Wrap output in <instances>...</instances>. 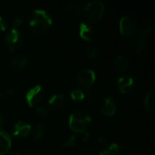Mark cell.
<instances>
[{"label": "cell", "mask_w": 155, "mask_h": 155, "mask_svg": "<svg viewBox=\"0 0 155 155\" xmlns=\"http://www.w3.org/2000/svg\"><path fill=\"white\" fill-rule=\"evenodd\" d=\"M106 150L111 155H122L124 153V150L121 147V145H119L118 143H115L110 144Z\"/></svg>", "instance_id": "19"}, {"label": "cell", "mask_w": 155, "mask_h": 155, "mask_svg": "<svg viewBox=\"0 0 155 155\" xmlns=\"http://www.w3.org/2000/svg\"><path fill=\"white\" fill-rule=\"evenodd\" d=\"M102 113L107 116H113L116 113V104L112 97H106L104 100Z\"/></svg>", "instance_id": "11"}, {"label": "cell", "mask_w": 155, "mask_h": 155, "mask_svg": "<svg viewBox=\"0 0 155 155\" xmlns=\"http://www.w3.org/2000/svg\"><path fill=\"white\" fill-rule=\"evenodd\" d=\"M4 124H5V117L2 114H0V131L3 128Z\"/></svg>", "instance_id": "31"}, {"label": "cell", "mask_w": 155, "mask_h": 155, "mask_svg": "<svg viewBox=\"0 0 155 155\" xmlns=\"http://www.w3.org/2000/svg\"><path fill=\"white\" fill-rule=\"evenodd\" d=\"M6 27H7V22H6V20L3 16L0 15V31L5 30Z\"/></svg>", "instance_id": "28"}, {"label": "cell", "mask_w": 155, "mask_h": 155, "mask_svg": "<svg viewBox=\"0 0 155 155\" xmlns=\"http://www.w3.org/2000/svg\"><path fill=\"white\" fill-rule=\"evenodd\" d=\"M23 22V17L21 15H16L13 21V28H17Z\"/></svg>", "instance_id": "26"}, {"label": "cell", "mask_w": 155, "mask_h": 155, "mask_svg": "<svg viewBox=\"0 0 155 155\" xmlns=\"http://www.w3.org/2000/svg\"><path fill=\"white\" fill-rule=\"evenodd\" d=\"M79 134H80V137H81V139H82L83 141H87V139H88V137H89V134H88L86 131H84V132H83V133H80Z\"/></svg>", "instance_id": "30"}, {"label": "cell", "mask_w": 155, "mask_h": 155, "mask_svg": "<svg viewBox=\"0 0 155 155\" xmlns=\"http://www.w3.org/2000/svg\"><path fill=\"white\" fill-rule=\"evenodd\" d=\"M78 34L81 38H83L86 41H91L94 38H95V36H96V33L94 30V28L90 25L84 23V22L79 25Z\"/></svg>", "instance_id": "10"}, {"label": "cell", "mask_w": 155, "mask_h": 155, "mask_svg": "<svg viewBox=\"0 0 155 155\" xmlns=\"http://www.w3.org/2000/svg\"><path fill=\"white\" fill-rule=\"evenodd\" d=\"M84 93V99L88 102V103H92L94 98V93L89 89H85Z\"/></svg>", "instance_id": "25"}, {"label": "cell", "mask_w": 155, "mask_h": 155, "mask_svg": "<svg viewBox=\"0 0 155 155\" xmlns=\"http://www.w3.org/2000/svg\"><path fill=\"white\" fill-rule=\"evenodd\" d=\"M99 155H111L108 152H107V150L105 149V150H104V151H102L100 153H99Z\"/></svg>", "instance_id": "33"}, {"label": "cell", "mask_w": 155, "mask_h": 155, "mask_svg": "<svg viewBox=\"0 0 155 155\" xmlns=\"http://www.w3.org/2000/svg\"><path fill=\"white\" fill-rule=\"evenodd\" d=\"M144 105L145 108L150 112H154L155 106V92L153 90L147 93L145 99H144Z\"/></svg>", "instance_id": "15"}, {"label": "cell", "mask_w": 155, "mask_h": 155, "mask_svg": "<svg viewBox=\"0 0 155 155\" xmlns=\"http://www.w3.org/2000/svg\"><path fill=\"white\" fill-rule=\"evenodd\" d=\"M97 142L99 143H101V144H104L106 143V138L105 137H100V138L97 139Z\"/></svg>", "instance_id": "32"}, {"label": "cell", "mask_w": 155, "mask_h": 155, "mask_svg": "<svg viewBox=\"0 0 155 155\" xmlns=\"http://www.w3.org/2000/svg\"><path fill=\"white\" fill-rule=\"evenodd\" d=\"M120 32L124 36H131L137 31V25L134 19L129 15H124L120 20Z\"/></svg>", "instance_id": "7"}, {"label": "cell", "mask_w": 155, "mask_h": 155, "mask_svg": "<svg viewBox=\"0 0 155 155\" xmlns=\"http://www.w3.org/2000/svg\"><path fill=\"white\" fill-rule=\"evenodd\" d=\"M25 155H38V154H37L35 152H34V151H28Z\"/></svg>", "instance_id": "34"}, {"label": "cell", "mask_w": 155, "mask_h": 155, "mask_svg": "<svg viewBox=\"0 0 155 155\" xmlns=\"http://www.w3.org/2000/svg\"><path fill=\"white\" fill-rule=\"evenodd\" d=\"M77 141V136L75 134H69L68 136H66L65 138H64V140L62 141V145L63 146H68V147H73L75 145Z\"/></svg>", "instance_id": "20"}, {"label": "cell", "mask_w": 155, "mask_h": 155, "mask_svg": "<svg viewBox=\"0 0 155 155\" xmlns=\"http://www.w3.org/2000/svg\"><path fill=\"white\" fill-rule=\"evenodd\" d=\"M96 78L95 73L92 69H84L76 76V82L77 84L82 86L84 90L89 89L92 84L94 83Z\"/></svg>", "instance_id": "5"}, {"label": "cell", "mask_w": 155, "mask_h": 155, "mask_svg": "<svg viewBox=\"0 0 155 155\" xmlns=\"http://www.w3.org/2000/svg\"><path fill=\"white\" fill-rule=\"evenodd\" d=\"M52 15L44 9H35L30 16L29 26L35 35L44 34L52 25Z\"/></svg>", "instance_id": "1"}, {"label": "cell", "mask_w": 155, "mask_h": 155, "mask_svg": "<svg viewBox=\"0 0 155 155\" xmlns=\"http://www.w3.org/2000/svg\"><path fill=\"white\" fill-rule=\"evenodd\" d=\"M104 9V4L100 0H93L88 2L84 7V15L86 19L91 23L97 22L103 16Z\"/></svg>", "instance_id": "3"}, {"label": "cell", "mask_w": 155, "mask_h": 155, "mask_svg": "<svg viewBox=\"0 0 155 155\" xmlns=\"http://www.w3.org/2000/svg\"><path fill=\"white\" fill-rule=\"evenodd\" d=\"M3 96V94H0V99H1V97Z\"/></svg>", "instance_id": "36"}, {"label": "cell", "mask_w": 155, "mask_h": 155, "mask_svg": "<svg viewBox=\"0 0 155 155\" xmlns=\"http://www.w3.org/2000/svg\"><path fill=\"white\" fill-rule=\"evenodd\" d=\"M15 94V91L12 87H8L7 89H5V93L3 94V95H5V96H13Z\"/></svg>", "instance_id": "29"}, {"label": "cell", "mask_w": 155, "mask_h": 155, "mask_svg": "<svg viewBox=\"0 0 155 155\" xmlns=\"http://www.w3.org/2000/svg\"><path fill=\"white\" fill-rule=\"evenodd\" d=\"M12 140L10 135L5 132L0 131V155L5 154L11 148Z\"/></svg>", "instance_id": "12"}, {"label": "cell", "mask_w": 155, "mask_h": 155, "mask_svg": "<svg viewBox=\"0 0 155 155\" xmlns=\"http://www.w3.org/2000/svg\"><path fill=\"white\" fill-rule=\"evenodd\" d=\"M91 121L92 117L88 113L84 111H76L70 115L68 124L73 131L80 134L86 131V128Z\"/></svg>", "instance_id": "2"}, {"label": "cell", "mask_w": 155, "mask_h": 155, "mask_svg": "<svg viewBox=\"0 0 155 155\" xmlns=\"http://www.w3.org/2000/svg\"><path fill=\"white\" fill-rule=\"evenodd\" d=\"M44 92L41 84H36L30 88L25 94V101L30 107L37 105L43 99Z\"/></svg>", "instance_id": "6"}, {"label": "cell", "mask_w": 155, "mask_h": 155, "mask_svg": "<svg viewBox=\"0 0 155 155\" xmlns=\"http://www.w3.org/2000/svg\"><path fill=\"white\" fill-rule=\"evenodd\" d=\"M28 64V59L25 55H16L10 61V65L15 71H22Z\"/></svg>", "instance_id": "13"}, {"label": "cell", "mask_w": 155, "mask_h": 155, "mask_svg": "<svg viewBox=\"0 0 155 155\" xmlns=\"http://www.w3.org/2000/svg\"><path fill=\"white\" fill-rule=\"evenodd\" d=\"M118 88L123 94H128L134 88V79L127 74L122 75L117 81Z\"/></svg>", "instance_id": "8"}, {"label": "cell", "mask_w": 155, "mask_h": 155, "mask_svg": "<svg viewBox=\"0 0 155 155\" xmlns=\"http://www.w3.org/2000/svg\"><path fill=\"white\" fill-rule=\"evenodd\" d=\"M31 132V125L25 122V121H18L16 122L12 127V134L15 136L25 137Z\"/></svg>", "instance_id": "9"}, {"label": "cell", "mask_w": 155, "mask_h": 155, "mask_svg": "<svg viewBox=\"0 0 155 155\" xmlns=\"http://www.w3.org/2000/svg\"><path fill=\"white\" fill-rule=\"evenodd\" d=\"M151 31H152V26L150 25H143V26H142L140 28V32H141L142 35H147Z\"/></svg>", "instance_id": "27"}, {"label": "cell", "mask_w": 155, "mask_h": 155, "mask_svg": "<svg viewBox=\"0 0 155 155\" xmlns=\"http://www.w3.org/2000/svg\"><path fill=\"white\" fill-rule=\"evenodd\" d=\"M70 95L74 101H82L84 99V93L80 89H73L70 93Z\"/></svg>", "instance_id": "22"}, {"label": "cell", "mask_w": 155, "mask_h": 155, "mask_svg": "<svg viewBox=\"0 0 155 155\" xmlns=\"http://www.w3.org/2000/svg\"><path fill=\"white\" fill-rule=\"evenodd\" d=\"M44 135V127L41 124H37L33 129V137L35 141H38Z\"/></svg>", "instance_id": "21"}, {"label": "cell", "mask_w": 155, "mask_h": 155, "mask_svg": "<svg viewBox=\"0 0 155 155\" xmlns=\"http://www.w3.org/2000/svg\"><path fill=\"white\" fill-rule=\"evenodd\" d=\"M35 114H37L38 117H40V118H45V117L47 116L48 111H47L46 108H45V107H43V106H38V107H36V109H35Z\"/></svg>", "instance_id": "24"}, {"label": "cell", "mask_w": 155, "mask_h": 155, "mask_svg": "<svg viewBox=\"0 0 155 155\" xmlns=\"http://www.w3.org/2000/svg\"><path fill=\"white\" fill-rule=\"evenodd\" d=\"M129 60L126 56L124 55H119L116 57L114 61V65L115 67L120 70V71H126L129 68Z\"/></svg>", "instance_id": "16"}, {"label": "cell", "mask_w": 155, "mask_h": 155, "mask_svg": "<svg viewBox=\"0 0 155 155\" xmlns=\"http://www.w3.org/2000/svg\"><path fill=\"white\" fill-rule=\"evenodd\" d=\"M145 46V39L143 36H139L137 37L134 44H133V48L136 54H141Z\"/></svg>", "instance_id": "18"}, {"label": "cell", "mask_w": 155, "mask_h": 155, "mask_svg": "<svg viewBox=\"0 0 155 155\" xmlns=\"http://www.w3.org/2000/svg\"><path fill=\"white\" fill-rule=\"evenodd\" d=\"M97 53H98V50L95 46H88L86 51H85V54H86V56L88 58H94L96 55H97Z\"/></svg>", "instance_id": "23"}, {"label": "cell", "mask_w": 155, "mask_h": 155, "mask_svg": "<svg viewBox=\"0 0 155 155\" xmlns=\"http://www.w3.org/2000/svg\"><path fill=\"white\" fill-rule=\"evenodd\" d=\"M10 155H21V153L20 152H14V153H12Z\"/></svg>", "instance_id": "35"}, {"label": "cell", "mask_w": 155, "mask_h": 155, "mask_svg": "<svg viewBox=\"0 0 155 155\" xmlns=\"http://www.w3.org/2000/svg\"><path fill=\"white\" fill-rule=\"evenodd\" d=\"M24 37L22 33L17 28H11L5 35V42L10 50L17 49L23 44Z\"/></svg>", "instance_id": "4"}, {"label": "cell", "mask_w": 155, "mask_h": 155, "mask_svg": "<svg viewBox=\"0 0 155 155\" xmlns=\"http://www.w3.org/2000/svg\"><path fill=\"white\" fill-rule=\"evenodd\" d=\"M48 104H50V106H52L53 108H61L65 104V96L64 94H53L49 100H48Z\"/></svg>", "instance_id": "14"}, {"label": "cell", "mask_w": 155, "mask_h": 155, "mask_svg": "<svg viewBox=\"0 0 155 155\" xmlns=\"http://www.w3.org/2000/svg\"><path fill=\"white\" fill-rule=\"evenodd\" d=\"M66 12L71 15L72 16H79L81 15V7L78 5L77 3L75 2H69L67 5H66Z\"/></svg>", "instance_id": "17"}]
</instances>
